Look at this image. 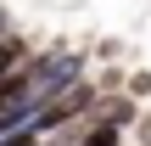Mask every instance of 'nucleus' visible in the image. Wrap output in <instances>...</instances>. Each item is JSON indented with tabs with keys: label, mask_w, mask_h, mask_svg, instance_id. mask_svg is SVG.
<instances>
[{
	"label": "nucleus",
	"mask_w": 151,
	"mask_h": 146,
	"mask_svg": "<svg viewBox=\"0 0 151 146\" xmlns=\"http://www.w3.org/2000/svg\"><path fill=\"white\" fill-rule=\"evenodd\" d=\"M22 68H28V45H22V39H6V34H0V84H6V79H17Z\"/></svg>",
	"instance_id": "nucleus-1"
},
{
	"label": "nucleus",
	"mask_w": 151,
	"mask_h": 146,
	"mask_svg": "<svg viewBox=\"0 0 151 146\" xmlns=\"http://www.w3.org/2000/svg\"><path fill=\"white\" fill-rule=\"evenodd\" d=\"M78 146H123V129H118V124H95V118H84Z\"/></svg>",
	"instance_id": "nucleus-2"
},
{
	"label": "nucleus",
	"mask_w": 151,
	"mask_h": 146,
	"mask_svg": "<svg viewBox=\"0 0 151 146\" xmlns=\"http://www.w3.org/2000/svg\"><path fill=\"white\" fill-rule=\"evenodd\" d=\"M134 101H151V68H140V73H129V84H123Z\"/></svg>",
	"instance_id": "nucleus-3"
},
{
	"label": "nucleus",
	"mask_w": 151,
	"mask_h": 146,
	"mask_svg": "<svg viewBox=\"0 0 151 146\" xmlns=\"http://www.w3.org/2000/svg\"><path fill=\"white\" fill-rule=\"evenodd\" d=\"M129 135H134V146H151V113H140V124H134Z\"/></svg>",
	"instance_id": "nucleus-4"
}]
</instances>
